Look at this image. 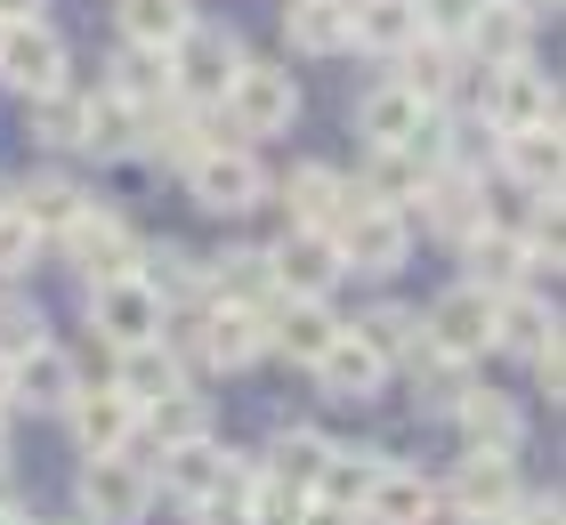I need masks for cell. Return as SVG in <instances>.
I'll return each instance as SVG.
<instances>
[{
	"instance_id": "6da1fadb",
	"label": "cell",
	"mask_w": 566,
	"mask_h": 525,
	"mask_svg": "<svg viewBox=\"0 0 566 525\" xmlns=\"http://www.w3.org/2000/svg\"><path fill=\"white\" fill-rule=\"evenodd\" d=\"M332 243H340V267H356V275H397L405 251H413V227H405V210H380L365 195H348Z\"/></svg>"
},
{
	"instance_id": "7a4b0ae2",
	"label": "cell",
	"mask_w": 566,
	"mask_h": 525,
	"mask_svg": "<svg viewBox=\"0 0 566 525\" xmlns=\"http://www.w3.org/2000/svg\"><path fill=\"white\" fill-rule=\"evenodd\" d=\"M57 243H65L73 267L90 275V292H97V283H130V275H138V259H146V243L114 219V210H97V202H90L82 219H73V227L57 234Z\"/></svg>"
},
{
	"instance_id": "3957f363",
	"label": "cell",
	"mask_w": 566,
	"mask_h": 525,
	"mask_svg": "<svg viewBox=\"0 0 566 525\" xmlns=\"http://www.w3.org/2000/svg\"><path fill=\"white\" fill-rule=\"evenodd\" d=\"M292 122H300V90H292L283 65H243L235 82H227V129H235V146L275 138V129H292Z\"/></svg>"
},
{
	"instance_id": "277c9868",
	"label": "cell",
	"mask_w": 566,
	"mask_h": 525,
	"mask_svg": "<svg viewBox=\"0 0 566 525\" xmlns=\"http://www.w3.org/2000/svg\"><path fill=\"white\" fill-rule=\"evenodd\" d=\"M235 73H243L235 33H219V24H187V33H178V49H170V90H178V97L211 105V97H227Z\"/></svg>"
},
{
	"instance_id": "5b68a950",
	"label": "cell",
	"mask_w": 566,
	"mask_h": 525,
	"mask_svg": "<svg viewBox=\"0 0 566 525\" xmlns=\"http://www.w3.org/2000/svg\"><path fill=\"white\" fill-rule=\"evenodd\" d=\"M187 187H195V202L211 210V219H243V210H260L268 170L251 162L243 146H211L202 162H187Z\"/></svg>"
},
{
	"instance_id": "8992f818",
	"label": "cell",
	"mask_w": 566,
	"mask_h": 525,
	"mask_svg": "<svg viewBox=\"0 0 566 525\" xmlns=\"http://www.w3.org/2000/svg\"><path fill=\"white\" fill-rule=\"evenodd\" d=\"M478 105L494 114L502 138H518V129H558V90L543 82L534 65H502L478 82Z\"/></svg>"
},
{
	"instance_id": "52a82bcc",
	"label": "cell",
	"mask_w": 566,
	"mask_h": 525,
	"mask_svg": "<svg viewBox=\"0 0 566 525\" xmlns=\"http://www.w3.org/2000/svg\"><path fill=\"white\" fill-rule=\"evenodd\" d=\"M0 82L24 90V97H49L65 90V41L49 33V24H0Z\"/></svg>"
},
{
	"instance_id": "ba28073f",
	"label": "cell",
	"mask_w": 566,
	"mask_h": 525,
	"mask_svg": "<svg viewBox=\"0 0 566 525\" xmlns=\"http://www.w3.org/2000/svg\"><path fill=\"white\" fill-rule=\"evenodd\" d=\"M421 339H429L437 356H453V364L485 356V348H494V300H485V292H470V283H453V292L429 307Z\"/></svg>"
},
{
	"instance_id": "9c48e42d",
	"label": "cell",
	"mask_w": 566,
	"mask_h": 525,
	"mask_svg": "<svg viewBox=\"0 0 566 525\" xmlns=\"http://www.w3.org/2000/svg\"><path fill=\"white\" fill-rule=\"evenodd\" d=\"M146 502H154V477H146L138 461L106 453V461L82 469V517H90V525H138Z\"/></svg>"
},
{
	"instance_id": "30bf717a",
	"label": "cell",
	"mask_w": 566,
	"mask_h": 525,
	"mask_svg": "<svg viewBox=\"0 0 566 525\" xmlns=\"http://www.w3.org/2000/svg\"><path fill=\"white\" fill-rule=\"evenodd\" d=\"M268 275H275L283 300H324L332 283H340V243L316 234V227H300V234H283L268 251Z\"/></svg>"
},
{
	"instance_id": "8fae6325",
	"label": "cell",
	"mask_w": 566,
	"mask_h": 525,
	"mask_svg": "<svg viewBox=\"0 0 566 525\" xmlns=\"http://www.w3.org/2000/svg\"><path fill=\"white\" fill-rule=\"evenodd\" d=\"M90 315H97V332H106L114 348H146V339H163V300H154L138 275L130 283H97Z\"/></svg>"
},
{
	"instance_id": "7c38bea8",
	"label": "cell",
	"mask_w": 566,
	"mask_h": 525,
	"mask_svg": "<svg viewBox=\"0 0 566 525\" xmlns=\"http://www.w3.org/2000/svg\"><path fill=\"white\" fill-rule=\"evenodd\" d=\"M9 397L33 405V412H65L73 397H82V372H73L65 348H33V356L9 364Z\"/></svg>"
},
{
	"instance_id": "4fadbf2b",
	"label": "cell",
	"mask_w": 566,
	"mask_h": 525,
	"mask_svg": "<svg viewBox=\"0 0 566 525\" xmlns=\"http://www.w3.org/2000/svg\"><path fill=\"white\" fill-rule=\"evenodd\" d=\"M65 420H73V444H82L90 461H106V453H122L130 444V429H138V412L114 397V388H82V397L65 405Z\"/></svg>"
},
{
	"instance_id": "5bb4252c",
	"label": "cell",
	"mask_w": 566,
	"mask_h": 525,
	"mask_svg": "<svg viewBox=\"0 0 566 525\" xmlns=\"http://www.w3.org/2000/svg\"><path fill=\"white\" fill-rule=\"evenodd\" d=\"M340 339V324H332V307L324 300H283V307H268V348H283L292 364H307L316 372V356Z\"/></svg>"
},
{
	"instance_id": "9a60e30c",
	"label": "cell",
	"mask_w": 566,
	"mask_h": 525,
	"mask_svg": "<svg viewBox=\"0 0 566 525\" xmlns=\"http://www.w3.org/2000/svg\"><path fill=\"white\" fill-rule=\"evenodd\" d=\"M316 380H324V397H340V405H365V397H380V380H389V364H380L356 332H340L332 348L316 356Z\"/></svg>"
},
{
	"instance_id": "2e32d148",
	"label": "cell",
	"mask_w": 566,
	"mask_h": 525,
	"mask_svg": "<svg viewBox=\"0 0 566 525\" xmlns=\"http://www.w3.org/2000/svg\"><path fill=\"white\" fill-rule=\"evenodd\" d=\"M429 122H437V114H429V105H421L413 90H405V82H380L365 105H356V129H365L373 146H413Z\"/></svg>"
},
{
	"instance_id": "e0dca14e",
	"label": "cell",
	"mask_w": 566,
	"mask_h": 525,
	"mask_svg": "<svg viewBox=\"0 0 566 525\" xmlns=\"http://www.w3.org/2000/svg\"><path fill=\"white\" fill-rule=\"evenodd\" d=\"M558 339V307L551 300H534V292H502L494 300V348H510V356H543Z\"/></svg>"
},
{
	"instance_id": "ac0fdd59",
	"label": "cell",
	"mask_w": 566,
	"mask_h": 525,
	"mask_svg": "<svg viewBox=\"0 0 566 525\" xmlns=\"http://www.w3.org/2000/svg\"><path fill=\"white\" fill-rule=\"evenodd\" d=\"M453 502L470 517H510L518 510V469H510V453H470L453 477Z\"/></svg>"
},
{
	"instance_id": "d6986e66",
	"label": "cell",
	"mask_w": 566,
	"mask_h": 525,
	"mask_svg": "<svg viewBox=\"0 0 566 525\" xmlns=\"http://www.w3.org/2000/svg\"><path fill=\"white\" fill-rule=\"evenodd\" d=\"M114 397L130 405V412H146V405H163V397H178V356H170V339H146V348H122Z\"/></svg>"
},
{
	"instance_id": "ffe728a7",
	"label": "cell",
	"mask_w": 566,
	"mask_h": 525,
	"mask_svg": "<svg viewBox=\"0 0 566 525\" xmlns=\"http://www.w3.org/2000/svg\"><path fill=\"white\" fill-rule=\"evenodd\" d=\"M268 348V315L260 307H211V324H202V356H211L219 364V372H243V364L251 356H260Z\"/></svg>"
},
{
	"instance_id": "44dd1931",
	"label": "cell",
	"mask_w": 566,
	"mask_h": 525,
	"mask_svg": "<svg viewBox=\"0 0 566 525\" xmlns=\"http://www.w3.org/2000/svg\"><path fill=\"white\" fill-rule=\"evenodd\" d=\"M437 517V485L413 477V469H380V485L365 493V525H429Z\"/></svg>"
},
{
	"instance_id": "7402d4cb",
	"label": "cell",
	"mask_w": 566,
	"mask_h": 525,
	"mask_svg": "<svg viewBox=\"0 0 566 525\" xmlns=\"http://www.w3.org/2000/svg\"><path fill=\"white\" fill-rule=\"evenodd\" d=\"M9 210H17V219L33 227V234H65V227L90 210V195L73 187V178H57V170H49V178H24V187L9 195Z\"/></svg>"
},
{
	"instance_id": "603a6c76",
	"label": "cell",
	"mask_w": 566,
	"mask_h": 525,
	"mask_svg": "<svg viewBox=\"0 0 566 525\" xmlns=\"http://www.w3.org/2000/svg\"><path fill=\"white\" fill-rule=\"evenodd\" d=\"M518 275H526V234L478 227V234H470V292L502 300V292H518Z\"/></svg>"
},
{
	"instance_id": "cb8c5ba5",
	"label": "cell",
	"mask_w": 566,
	"mask_h": 525,
	"mask_svg": "<svg viewBox=\"0 0 566 525\" xmlns=\"http://www.w3.org/2000/svg\"><path fill=\"white\" fill-rule=\"evenodd\" d=\"M348 41L380 49V57H405V49L421 41V9H413V0H356V17H348Z\"/></svg>"
},
{
	"instance_id": "d4e9b609",
	"label": "cell",
	"mask_w": 566,
	"mask_h": 525,
	"mask_svg": "<svg viewBox=\"0 0 566 525\" xmlns=\"http://www.w3.org/2000/svg\"><path fill=\"white\" fill-rule=\"evenodd\" d=\"M453 420L470 429V444H478V453H518V437H526L518 405H510V397H494V388H470V397L453 405Z\"/></svg>"
},
{
	"instance_id": "484cf974",
	"label": "cell",
	"mask_w": 566,
	"mask_h": 525,
	"mask_svg": "<svg viewBox=\"0 0 566 525\" xmlns=\"http://www.w3.org/2000/svg\"><path fill=\"white\" fill-rule=\"evenodd\" d=\"M380 469H389L380 453H332V461L316 469V485H307V493H316L324 510H356V517H365V493L380 485Z\"/></svg>"
},
{
	"instance_id": "4316f807",
	"label": "cell",
	"mask_w": 566,
	"mask_h": 525,
	"mask_svg": "<svg viewBox=\"0 0 566 525\" xmlns=\"http://www.w3.org/2000/svg\"><path fill=\"white\" fill-rule=\"evenodd\" d=\"M146 138V105H130V97H90V114H82V154H130Z\"/></svg>"
},
{
	"instance_id": "83f0119b",
	"label": "cell",
	"mask_w": 566,
	"mask_h": 525,
	"mask_svg": "<svg viewBox=\"0 0 566 525\" xmlns=\"http://www.w3.org/2000/svg\"><path fill=\"white\" fill-rule=\"evenodd\" d=\"M219 477H227V453H219L211 437L170 444V453H163V485L178 493V502H211V493H219Z\"/></svg>"
},
{
	"instance_id": "f1b7e54d",
	"label": "cell",
	"mask_w": 566,
	"mask_h": 525,
	"mask_svg": "<svg viewBox=\"0 0 566 525\" xmlns=\"http://www.w3.org/2000/svg\"><path fill=\"white\" fill-rule=\"evenodd\" d=\"M283 195H292L300 227H316V234H332V227H340V210H348V187H340L324 162H300L292 178H283Z\"/></svg>"
},
{
	"instance_id": "f546056e",
	"label": "cell",
	"mask_w": 566,
	"mask_h": 525,
	"mask_svg": "<svg viewBox=\"0 0 566 525\" xmlns=\"http://www.w3.org/2000/svg\"><path fill=\"white\" fill-rule=\"evenodd\" d=\"M324 461H332V444H324L316 429H283L260 477H268V485H283V493H307V485H316V469H324Z\"/></svg>"
},
{
	"instance_id": "4dcf8cb0",
	"label": "cell",
	"mask_w": 566,
	"mask_h": 525,
	"mask_svg": "<svg viewBox=\"0 0 566 525\" xmlns=\"http://www.w3.org/2000/svg\"><path fill=\"white\" fill-rule=\"evenodd\" d=\"M187 0H122V33H130V49H178V33H187Z\"/></svg>"
},
{
	"instance_id": "1f68e13d",
	"label": "cell",
	"mask_w": 566,
	"mask_h": 525,
	"mask_svg": "<svg viewBox=\"0 0 566 525\" xmlns=\"http://www.w3.org/2000/svg\"><path fill=\"white\" fill-rule=\"evenodd\" d=\"M470 41H478V57H485V73H502V65H526V17H510V9H494V0H485V9H478V24H470Z\"/></svg>"
},
{
	"instance_id": "d6a6232c",
	"label": "cell",
	"mask_w": 566,
	"mask_h": 525,
	"mask_svg": "<svg viewBox=\"0 0 566 525\" xmlns=\"http://www.w3.org/2000/svg\"><path fill=\"white\" fill-rule=\"evenodd\" d=\"M219 292H227V307H275V275H268V251H235V259H219Z\"/></svg>"
},
{
	"instance_id": "836d02e7",
	"label": "cell",
	"mask_w": 566,
	"mask_h": 525,
	"mask_svg": "<svg viewBox=\"0 0 566 525\" xmlns=\"http://www.w3.org/2000/svg\"><path fill=\"white\" fill-rule=\"evenodd\" d=\"M502 154L534 195H558V129H518V138H502Z\"/></svg>"
},
{
	"instance_id": "e575fe53",
	"label": "cell",
	"mask_w": 566,
	"mask_h": 525,
	"mask_svg": "<svg viewBox=\"0 0 566 525\" xmlns=\"http://www.w3.org/2000/svg\"><path fill=\"white\" fill-rule=\"evenodd\" d=\"M356 339H365L380 364H405V356L421 348V315H405V307H373L365 324H356Z\"/></svg>"
},
{
	"instance_id": "d590c367",
	"label": "cell",
	"mask_w": 566,
	"mask_h": 525,
	"mask_svg": "<svg viewBox=\"0 0 566 525\" xmlns=\"http://www.w3.org/2000/svg\"><path fill=\"white\" fill-rule=\"evenodd\" d=\"M292 41L316 49V57H332V49L348 41V0H300L292 9Z\"/></svg>"
},
{
	"instance_id": "8d00e7d4",
	"label": "cell",
	"mask_w": 566,
	"mask_h": 525,
	"mask_svg": "<svg viewBox=\"0 0 566 525\" xmlns=\"http://www.w3.org/2000/svg\"><path fill=\"white\" fill-rule=\"evenodd\" d=\"M138 283H146V292L163 300V307L202 292V275H195V259H187V251H146V259H138Z\"/></svg>"
},
{
	"instance_id": "74e56055",
	"label": "cell",
	"mask_w": 566,
	"mask_h": 525,
	"mask_svg": "<svg viewBox=\"0 0 566 525\" xmlns=\"http://www.w3.org/2000/svg\"><path fill=\"white\" fill-rule=\"evenodd\" d=\"M421 195H429V219L446 227V234H478V227H485L470 178H437V187H421Z\"/></svg>"
},
{
	"instance_id": "f35d334b",
	"label": "cell",
	"mask_w": 566,
	"mask_h": 525,
	"mask_svg": "<svg viewBox=\"0 0 566 525\" xmlns=\"http://www.w3.org/2000/svg\"><path fill=\"white\" fill-rule=\"evenodd\" d=\"M146 429L163 437V453L170 444H195V437H211V412H202L187 388H178V397H163V405H146Z\"/></svg>"
},
{
	"instance_id": "ab89813d",
	"label": "cell",
	"mask_w": 566,
	"mask_h": 525,
	"mask_svg": "<svg viewBox=\"0 0 566 525\" xmlns=\"http://www.w3.org/2000/svg\"><path fill=\"white\" fill-rule=\"evenodd\" d=\"M122 82H114V97H130V105H146V97H170V57L163 49H122Z\"/></svg>"
},
{
	"instance_id": "60d3db41",
	"label": "cell",
	"mask_w": 566,
	"mask_h": 525,
	"mask_svg": "<svg viewBox=\"0 0 566 525\" xmlns=\"http://www.w3.org/2000/svg\"><path fill=\"white\" fill-rule=\"evenodd\" d=\"M397 82H405V90H413L421 105H437V97H446V82H453V65H446V49H437V41L421 33L413 49H405V73H397Z\"/></svg>"
},
{
	"instance_id": "b9f144b4",
	"label": "cell",
	"mask_w": 566,
	"mask_h": 525,
	"mask_svg": "<svg viewBox=\"0 0 566 525\" xmlns=\"http://www.w3.org/2000/svg\"><path fill=\"white\" fill-rule=\"evenodd\" d=\"M33 348H49L41 307L33 300H0V364H17V356H33Z\"/></svg>"
},
{
	"instance_id": "7bdbcfd3",
	"label": "cell",
	"mask_w": 566,
	"mask_h": 525,
	"mask_svg": "<svg viewBox=\"0 0 566 525\" xmlns=\"http://www.w3.org/2000/svg\"><path fill=\"white\" fill-rule=\"evenodd\" d=\"M82 114H90V97H73V90H49V97L33 105L41 138H57V146H82Z\"/></svg>"
},
{
	"instance_id": "ee69618b",
	"label": "cell",
	"mask_w": 566,
	"mask_h": 525,
	"mask_svg": "<svg viewBox=\"0 0 566 525\" xmlns=\"http://www.w3.org/2000/svg\"><path fill=\"white\" fill-rule=\"evenodd\" d=\"M413 9H421V33L429 41H453V33H470V24H478L485 0H413Z\"/></svg>"
},
{
	"instance_id": "f6af8a7d",
	"label": "cell",
	"mask_w": 566,
	"mask_h": 525,
	"mask_svg": "<svg viewBox=\"0 0 566 525\" xmlns=\"http://www.w3.org/2000/svg\"><path fill=\"white\" fill-rule=\"evenodd\" d=\"M33 251H41V234L0 202V275H24V267H33Z\"/></svg>"
},
{
	"instance_id": "bcb514c9",
	"label": "cell",
	"mask_w": 566,
	"mask_h": 525,
	"mask_svg": "<svg viewBox=\"0 0 566 525\" xmlns=\"http://www.w3.org/2000/svg\"><path fill=\"white\" fill-rule=\"evenodd\" d=\"M534 380H543V397H558V339H551L543 356H534Z\"/></svg>"
},
{
	"instance_id": "7dc6e473",
	"label": "cell",
	"mask_w": 566,
	"mask_h": 525,
	"mask_svg": "<svg viewBox=\"0 0 566 525\" xmlns=\"http://www.w3.org/2000/svg\"><path fill=\"white\" fill-rule=\"evenodd\" d=\"M494 9H510V17H526V24H534L543 9H558V0H494Z\"/></svg>"
},
{
	"instance_id": "c3c4849f",
	"label": "cell",
	"mask_w": 566,
	"mask_h": 525,
	"mask_svg": "<svg viewBox=\"0 0 566 525\" xmlns=\"http://www.w3.org/2000/svg\"><path fill=\"white\" fill-rule=\"evenodd\" d=\"M33 9L41 0H0V24H33Z\"/></svg>"
},
{
	"instance_id": "681fc988",
	"label": "cell",
	"mask_w": 566,
	"mask_h": 525,
	"mask_svg": "<svg viewBox=\"0 0 566 525\" xmlns=\"http://www.w3.org/2000/svg\"><path fill=\"white\" fill-rule=\"evenodd\" d=\"M0 469H9V420H0Z\"/></svg>"
},
{
	"instance_id": "f907efd6",
	"label": "cell",
	"mask_w": 566,
	"mask_h": 525,
	"mask_svg": "<svg viewBox=\"0 0 566 525\" xmlns=\"http://www.w3.org/2000/svg\"><path fill=\"white\" fill-rule=\"evenodd\" d=\"M0 525H33V517H17V510H9V517H0Z\"/></svg>"
},
{
	"instance_id": "816d5d0a",
	"label": "cell",
	"mask_w": 566,
	"mask_h": 525,
	"mask_svg": "<svg viewBox=\"0 0 566 525\" xmlns=\"http://www.w3.org/2000/svg\"><path fill=\"white\" fill-rule=\"evenodd\" d=\"M470 525H510V517H470Z\"/></svg>"
},
{
	"instance_id": "f5cc1de1",
	"label": "cell",
	"mask_w": 566,
	"mask_h": 525,
	"mask_svg": "<svg viewBox=\"0 0 566 525\" xmlns=\"http://www.w3.org/2000/svg\"><path fill=\"white\" fill-rule=\"evenodd\" d=\"M0 202H9V195H0Z\"/></svg>"
}]
</instances>
